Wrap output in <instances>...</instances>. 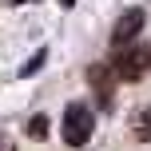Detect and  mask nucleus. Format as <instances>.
Returning a JSON list of instances; mask_svg holds the SVG:
<instances>
[{
	"label": "nucleus",
	"instance_id": "nucleus-1",
	"mask_svg": "<svg viewBox=\"0 0 151 151\" xmlns=\"http://www.w3.org/2000/svg\"><path fill=\"white\" fill-rule=\"evenodd\" d=\"M111 68L123 83H135L151 72V44H127V48H115L111 56Z\"/></svg>",
	"mask_w": 151,
	"mask_h": 151
},
{
	"label": "nucleus",
	"instance_id": "nucleus-2",
	"mask_svg": "<svg viewBox=\"0 0 151 151\" xmlns=\"http://www.w3.org/2000/svg\"><path fill=\"white\" fill-rule=\"evenodd\" d=\"M96 131V111L88 104H68L64 107V123H60V135L68 147H83Z\"/></svg>",
	"mask_w": 151,
	"mask_h": 151
},
{
	"label": "nucleus",
	"instance_id": "nucleus-3",
	"mask_svg": "<svg viewBox=\"0 0 151 151\" xmlns=\"http://www.w3.org/2000/svg\"><path fill=\"white\" fill-rule=\"evenodd\" d=\"M88 83H91V91H96L99 107H104V111H111V99H115V83H119V76H115L111 60H99V64H91V68H88Z\"/></svg>",
	"mask_w": 151,
	"mask_h": 151
},
{
	"label": "nucleus",
	"instance_id": "nucleus-4",
	"mask_svg": "<svg viewBox=\"0 0 151 151\" xmlns=\"http://www.w3.org/2000/svg\"><path fill=\"white\" fill-rule=\"evenodd\" d=\"M143 24H147V12H143V8H127V12H119V20H115V28H111V44H115V48L135 44L139 32H143Z\"/></svg>",
	"mask_w": 151,
	"mask_h": 151
},
{
	"label": "nucleus",
	"instance_id": "nucleus-5",
	"mask_svg": "<svg viewBox=\"0 0 151 151\" xmlns=\"http://www.w3.org/2000/svg\"><path fill=\"white\" fill-rule=\"evenodd\" d=\"M131 135H135L139 143H151V107H143V111L135 115V123H131Z\"/></svg>",
	"mask_w": 151,
	"mask_h": 151
},
{
	"label": "nucleus",
	"instance_id": "nucleus-6",
	"mask_svg": "<svg viewBox=\"0 0 151 151\" xmlns=\"http://www.w3.org/2000/svg\"><path fill=\"white\" fill-rule=\"evenodd\" d=\"M24 131H28V139H48V115H32V119H28V127H24Z\"/></svg>",
	"mask_w": 151,
	"mask_h": 151
},
{
	"label": "nucleus",
	"instance_id": "nucleus-7",
	"mask_svg": "<svg viewBox=\"0 0 151 151\" xmlns=\"http://www.w3.org/2000/svg\"><path fill=\"white\" fill-rule=\"evenodd\" d=\"M44 64H48V48H40V52H36V56H32V60H28V64L20 68V76L28 80V76H36L40 68H44Z\"/></svg>",
	"mask_w": 151,
	"mask_h": 151
},
{
	"label": "nucleus",
	"instance_id": "nucleus-8",
	"mask_svg": "<svg viewBox=\"0 0 151 151\" xmlns=\"http://www.w3.org/2000/svg\"><path fill=\"white\" fill-rule=\"evenodd\" d=\"M60 4H64V8H72V4H76V0H60Z\"/></svg>",
	"mask_w": 151,
	"mask_h": 151
},
{
	"label": "nucleus",
	"instance_id": "nucleus-9",
	"mask_svg": "<svg viewBox=\"0 0 151 151\" xmlns=\"http://www.w3.org/2000/svg\"><path fill=\"white\" fill-rule=\"evenodd\" d=\"M0 151H8V143H4V135H0Z\"/></svg>",
	"mask_w": 151,
	"mask_h": 151
},
{
	"label": "nucleus",
	"instance_id": "nucleus-10",
	"mask_svg": "<svg viewBox=\"0 0 151 151\" xmlns=\"http://www.w3.org/2000/svg\"><path fill=\"white\" fill-rule=\"evenodd\" d=\"M12 4H32V0H12Z\"/></svg>",
	"mask_w": 151,
	"mask_h": 151
}]
</instances>
